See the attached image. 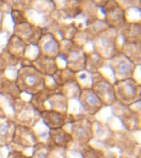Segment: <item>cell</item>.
Instances as JSON below:
<instances>
[{"label":"cell","instance_id":"cell-1","mask_svg":"<svg viewBox=\"0 0 141 158\" xmlns=\"http://www.w3.org/2000/svg\"><path fill=\"white\" fill-rule=\"evenodd\" d=\"M21 93L33 96L46 86V77L33 66L21 67L15 79Z\"/></svg>","mask_w":141,"mask_h":158},{"label":"cell","instance_id":"cell-2","mask_svg":"<svg viewBox=\"0 0 141 158\" xmlns=\"http://www.w3.org/2000/svg\"><path fill=\"white\" fill-rule=\"evenodd\" d=\"M59 58L64 60L67 69L77 73L85 70L86 52L73 40H62L60 42ZM58 57V58H59Z\"/></svg>","mask_w":141,"mask_h":158},{"label":"cell","instance_id":"cell-3","mask_svg":"<svg viewBox=\"0 0 141 158\" xmlns=\"http://www.w3.org/2000/svg\"><path fill=\"white\" fill-rule=\"evenodd\" d=\"M118 31L113 28H106L92 40L94 52L99 54L105 60L113 58L119 49L117 48Z\"/></svg>","mask_w":141,"mask_h":158},{"label":"cell","instance_id":"cell-4","mask_svg":"<svg viewBox=\"0 0 141 158\" xmlns=\"http://www.w3.org/2000/svg\"><path fill=\"white\" fill-rule=\"evenodd\" d=\"M10 104L14 114L12 120L17 125L33 128L41 119L40 113L30 104L29 101L19 98L10 101Z\"/></svg>","mask_w":141,"mask_h":158},{"label":"cell","instance_id":"cell-5","mask_svg":"<svg viewBox=\"0 0 141 158\" xmlns=\"http://www.w3.org/2000/svg\"><path fill=\"white\" fill-rule=\"evenodd\" d=\"M113 86L118 103L130 106L140 101V84L134 78L116 81Z\"/></svg>","mask_w":141,"mask_h":158},{"label":"cell","instance_id":"cell-6","mask_svg":"<svg viewBox=\"0 0 141 158\" xmlns=\"http://www.w3.org/2000/svg\"><path fill=\"white\" fill-rule=\"evenodd\" d=\"M91 89L102 101L104 106H112L117 102L113 83L99 72L92 74Z\"/></svg>","mask_w":141,"mask_h":158},{"label":"cell","instance_id":"cell-7","mask_svg":"<svg viewBox=\"0 0 141 158\" xmlns=\"http://www.w3.org/2000/svg\"><path fill=\"white\" fill-rule=\"evenodd\" d=\"M106 62L112 71L115 81L134 78V73L137 65L120 51L113 58L106 60Z\"/></svg>","mask_w":141,"mask_h":158},{"label":"cell","instance_id":"cell-8","mask_svg":"<svg viewBox=\"0 0 141 158\" xmlns=\"http://www.w3.org/2000/svg\"><path fill=\"white\" fill-rule=\"evenodd\" d=\"M101 12L104 16L103 21L109 28L119 31L127 22L126 10L117 1H107L101 7Z\"/></svg>","mask_w":141,"mask_h":158},{"label":"cell","instance_id":"cell-9","mask_svg":"<svg viewBox=\"0 0 141 158\" xmlns=\"http://www.w3.org/2000/svg\"><path fill=\"white\" fill-rule=\"evenodd\" d=\"M71 134L73 142L79 145H87L93 138V125L91 120L87 118H76L71 123Z\"/></svg>","mask_w":141,"mask_h":158},{"label":"cell","instance_id":"cell-10","mask_svg":"<svg viewBox=\"0 0 141 158\" xmlns=\"http://www.w3.org/2000/svg\"><path fill=\"white\" fill-rule=\"evenodd\" d=\"M45 32V28L35 26L31 22H27L19 25H14L13 33L17 37L24 41L26 44L36 46Z\"/></svg>","mask_w":141,"mask_h":158},{"label":"cell","instance_id":"cell-11","mask_svg":"<svg viewBox=\"0 0 141 158\" xmlns=\"http://www.w3.org/2000/svg\"><path fill=\"white\" fill-rule=\"evenodd\" d=\"M40 118L49 130L63 128L65 124L72 123L76 119L72 114L49 110L41 111L40 113Z\"/></svg>","mask_w":141,"mask_h":158},{"label":"cell","instance_id":"cell-12","mask_svg":"<svg viewBox=\"0 0 141 158\" xmlns=\"http://www.w3.org/2000/svg\"><path fill=\"white\" fill-rule=\"evenodd\" d=\"M36 47L38 49V54L47 58L56 59L60 52V41L54 33L45 31Z\"/></svg>","mask_w":141,"mask_h":158},{"label":"cell","instance_id":"cell-13","mask_svg":"<svg viewBox=\"0 0 141 158\" xmlns=\"http://www.w3.org/2000/svg\"><path fill=\"white\" fill-rule=\"evenodd\" d=\"M39 138L32 128L16 125L12 143L22 148H33L39 143Z\"/></svg>","mask_w":141,"mask_h":158},{"label":"cell","instance_id":"cell-14","mask_svg":"<svg viewBox=\"0 0 141 158\" xmlns=\"http://www.w3.org/2000/svg\"><path fill=\"white\" fill-rule=\"evenodd\" d=\"M78 99L83 110L89 115L96 114L105 107L102 101L91 88L82 89Z\"/></svg>","mask_w":141,"mask_h":158},{"label":"cell","instance_id":"cell-15","mask_svg":"<svg viewBox=\"0 0 141 158\" xmlns=\"http://www.w3.org/2000/svg\"><path fill=\"white\" fill-rule=\"evenodd\" d=\"M73 142L71 134L63 128L53 129L49 131V135L46 144L50 148H69V144Z\"/></svg>","mask_w":141,"mask_h":158},{"label":"cell","instance_id":"cell-16","mask_svg":"<svg viewBox=\"0 0 141 158\" xmlns=\"http://www.w3.org/2000/svg\"><path fill=\"white\" fill-rule=\"evenodd\" d=\"M123 40V43L136 44L140 43L141 28L140 22H126L118 31Z\"/></svg>","mask_w":141,"mask_h":158},{"label":"cell","instance_id":"cell-17","mask_svg":"<svg viewBox=\"0 0 141 158\" xmlns=\"http://www.w3.org/2000/svg\"><path fill=\"white\" fill-rule=\"evenodd\" d=\"M32 66L45 77H52L59 69L56 59L47 58L40 54L32 60Z\"/></svg>","mask_w":141,"mask_h":158},{"label":"cell","instance_id":"cell-18","mask_svg":"<svg viewBox=\"0 0 141 158\" xmlns=\"http://www.w3.org/2000/svg\"><path fill=\"white\" fill-rule=\"evenodd\" d=\"M16 125L14 121L7 115L0 117V148L12 144Z\"/></svg>","mask_w":141,"mask_h":158},{"label":"cell","instance_id":"cell-19","mask_svg":"<svg viewBox=\"0 0 141 158\" xmlns=\"http://www.w3.org/2000/svg\"><path fill=\"white\" fill-rule=\"evenodd\" d=\"M61 88L62 86H55L54 87H49V86H46L43 90L39 91L38 93L32 96V97H31L29 101L30 104L39 113H41V111L45 110V104L49 100V97L53 96L56 92H58Z\"/></svg>","mask_w":141,"mask_h":158},{"label":"cell","instance_id":"cell-20","mask_svg":"<svg viewBox=\"0 0 141 158\" xmlns=\"http://www.w3.org/2000/svg\"><path fill=\"white\" fill-rule=\"evenodd\" d=\"M118 103V102H117ZM119 104V107L116 110L113 109V110H116L118 112H121V114H116L119 118L122 121V123L128 130L136 129V127L139 129V125L137 124V122L139 123V118H136V112L130 110L129 106H124Z\"/></svg>","mask_w":141,"mask_h":158},{"label":"cell","instance_id":"cell-21","mask_svg":"<svg viewBox=\"0 0 141 158\" xmlns=\"http://www.w3.org/2000/svg\"><path fill=\"white\" fill-rule=\"evenodd\" d=\"M27 47H28V44H26L24 41H22L18 37L12 34L7 40L5 49H7V51L12 56L21 61L22 59L26 58Z\"/></svg>","mask_w":141,"mask_h":158},{"label":"cell","instance_id":"cell-22","mask_svg":"<svg viewBox=\"0 0 141 158\" xmlns=\"http://www.w3.org/2000/svg\"><path fill=\"white\" fill-rule=\"evenodd\" d=\"M0 95L8 99L10 101L22 98V93L17 88L15 80L2 76L0 77Z\"/></svg>","mask_w":141,"mask_h":158},{"label":"cell","instance_id":"cell-23","mask_svg":"<svg viewBox=\"0 0 141 158\" xmlns=\"http://www.w3.org/2000/svg\"><path fill=\"white\" fill-rule=\"evenodd\" d=\"M47 101H49V107L47 108V110L59 111L62 113H68L69 100L63 95L62 88L58 92L50 96Z\"/></svg>","mask_w":141,"mask_h":158},{"label":"cell","instance_id":"cell-24","mask_svg":"<svg viewBox=\"0 0 141 158\" xmlns=\"http://www.w3.org/2000/svg\"><path fill=\"white\" fill-rule=\"evenodd\" d=\"M119 51L130 59L134 64L139 66L140 64V43L136 44H127L123 43L121 49Z\"/></svg>","mask_w":141,"mask_h":158},{"label":"cell","instance_id":"cell-25","mask_svg":"<svg viewBox=\"0 0 141 158\" xmlns=\"http://www.w3.org/2000/svg\"><path fill=\"white\" fill-rule=\"evenodd\" d=\"M106 60L101 58L99 54L95 52H92L90 54H86V63H85V70L90 73H95L103 67Z\"/></svg>","mask_w":141,"mask_h":158},{"label":"cell","instance_id":"cell-26","mask_svg":"<svg viewBox=\"0 0 141 158\" xmlns=\"http://www.w3.org/2000/svg\"><path fill=\"white\" fill-rule=\"evenodd\" d=\"M55 82V86H63L64 84L69 81L76 80V73L67 68L61 69H59L55 72V73L51 77Z\"/></svg>","mask_w":141,"mask_h":158},{"label":"cell","instance_id":"cell-27","mask_svg":"<svg viewBox=\"0 0 141 158\" xmlns=\"http://www.w3.org/2000/svg\"><path fill=\"white\" fill-rule=\"evenodd\" d=\"M106 28H108V27L103 20L96 19L95 22H93L92 24L88 25L86 27V29L84 30V32L86 33L88 40L92 41V40L93 39L94 37L96 36L99 33L103 31Z\"/></svg>","mask_w":141,"mask_h":158},{"label":"cell","instance_id":"cell-28","mask_svg":"<svg viewBox=\"0 0 141 158\" xmlns=\"http://www.w3.org/2000/svg\"><path fill=\"white\" fill-rule=\"evenodd\" d=\"M51 149L45 143L39 142L33 148V153L30 158H49Z\"/></svg>","mask_w":141,"mask_h":158},{"label":"cell","instance_id":"cell-29","mask_svg":"<svg viewBox=\"0 0 141 158\" xmlns=\"http://www.w3.org/2000/svg\"><path fill=\"white\" fill-rule=\"evenodd\" d=\"M76 81L81 89H88L92 86V73L86 70L76 73Z\"/></svg>","mask_w":141,"mask_h":158},{"label":"cell","instance_id":"cell-30","mask_svg":"<svg viewBox=\"0 0 141 158\" xmlns=\"http://www.w3.org/2000/svg\"><path fill=\"white\" fill-rule=\"evenodd\" d=\"M81 154L83 158H105L102 151L94 148L88 144L83 146Z\"/></svg>","mask_w":141,"mask_h":158},{"label":"cell","instance_id":"cell-31","mask_svg":"<svg viewBox=\"0 0 141 158\" xmlns=\"http://www.w3.org/2000/svg\"><path fill=\"white\" fill-rule=\"evenodd\" d=\"M0 59H2L3 63L6 64L7 67H14L17 66V64H20V60L17 59L7 51V49L3 48L2 53L0 54Z\"/></svg>","mask_w":141,"mask_h":158},{"label":"cell","instance_id":"cell-32","mask_svg":"<svg viewBox=\"0 0 141 158\" xmlns=\"http://www.w3.org/2000/svg\"><path fill=\"white\" fill-rule=\"evenodd\" d=\"M10 15H11V17H12V22H14V25L22 24L24 22H28V20L25 16L24 11L12 9L10 12Z\"/></svg>","mask_w":141,"mask_h":158},{"label":"cell","instance_id":"cell-33","mask_svg":"<svg viewBox=\"0 0 141 158\" xmlns=\"http://www.w3.org/2000/svg\"><path fill=\"white\" fill-rule=\"evenodd\" d=\"M7 158H30L24 155L22 152L17 150H12L9 152V154L7 156Z\"/></svg>","mask_w":141,"mask_h":158},{"label":"cell","instance_id":"cell-34","mask_svg":"<svg viewBox=\"0 0 141 158\" xmlns=\"http://www.w3.org/2000/svg\"><path fill=\"white\" fill-rule=\"evenodd\" d=\"M7 67L6 66V64L3 63L2 59H0V77L2 76H4V73L6 71Z\"/></svg>","mask_w":141,"mask_h":158},{"label":"cell","instance_id":"cell-35","mask_svg":"<svg viewBox=\"0 0 141 158\" xmlns=\"http://www.w3.org/2000/svg\"><path fill=\"white\" fill-rule=\"evenodd\" d=\"M3 19H4V13L0 11V31L2 29V24H3Z\"/></svg>","mask_w":141,"mask_h":158},{"label":"cell","instance_id":"cell-36","mask_svg":"<svg viewBox=\"0 0 141 158\" xmlns=\"http://www.w3.org/2000/svg\"><path fill=\"white\" fill-rule=\"evenodd\" d=\"M3 116H6V114H5L4 111L2 110V106L0 105V117H3Z\"/></svg>","mask_w":141,"mask_h":158}]
</instances>
